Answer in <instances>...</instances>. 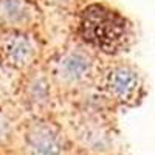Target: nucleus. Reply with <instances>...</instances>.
Here are the masks:
<instances>
[{
    "mask_svg": "<svg viewBox=\"0 0 155 155\" xmlns=\"http://www.w3.org/2000/svg\"><path fill=\"white\" fill-rule=\"evenodd\" d=\"M81 34L106 53H118L130 42V25L120 12L102 5L88 6L81 16Z\"/></svg>",
    "mask_w": 155,
    "mask_h": 155,
    "instance_id": "1",
    "label": "nucleus"
},
{
    "mask_svg": "<svg viewBox=\"0 0 155 155\" xmlns=\"http://www.w3.org/2000/svg\"><path fill=\"white\" fill-rule=\"evenodd\" d=\"M140 74L130 67H116L107 76L109 93L121 102L130 104L140 98L141 93Z\"/></svg>",
    "mask_w": 155,
    "mask_h": 155,
    "instance_id": "2",
    "label": "nucleus"
},
{
    "mask_svg": "<svg viewBox=\"0 0 155 155\" xmlns=\"http://www.w3.org/2000/svg\"><path fill=\"white\" fill-rule=\"evenodd\" d=\"M25 143L30 155H62L64 138L53 126L36 124L27 132Z\"/></svg>",
    "mask_w": 155,
    "mask_h": 155,
    "instance_id": "3",
    "label": "nucleus"
},
{
    "mask_svg": "<svg viewBox=\"0 0 155 155\" xmlns=\"http://www.w3.org/2000/svg\"><path fill=\"white\" fill-rule=\"evenodd\" d=\"M88 71V61L79 53L68 54L61 64V73L67 79H79Z\"/></svg>",
    "mask_w": 155,
    "mask_h": 155,
    "instance_id": "4",
    "label": "nucleus"
},
{
    "mask_svg": "<svg viewBox=\"0 0 155 155\" xmlns=\"http://www.w3.org/2000/svg\"><path fill=\"white\" fill-rule=\"evenodd\" d=\"M6 53H8V58L12 64H16V65H22L25 64L30 56H31V45L27 39L23 37H14L11 39L6 45Z\"/></svg>",
    "mask_w": 155,
    "mask_h": 155,
    "instance_id": "5",
    "label": "nucleus"
},
{
    "mask_svg": "<svg viewBox=\"0 0 155 155\" xmlns=\"http://www.w3.org/2000/svg\"><path fill=\"white\" fill-rule=\"evenodd\" d=\"M2 9V16L6 17L8 20H16L19 17H22V11H23V6L22 3H19L17 0H5L0 6Z\"/></svg>",
    "mask_w": 155,
    "mask_h": 155,
    "instance_id": "6",
    "label": "nucleus"
},
{
    "mask_svg": "<svg viewBox=\"0 0 155 155\" xmlns=\"http://www.w3.org/2000/svg\"><path fill=\"white\" fill-rule=\"evenodd\" d=\"M6 130H8V124L2 116H0V141L6 137Z\"/></svg>",
    "mask_w": 155,
    "mask_h": 155,
    "instance_id": "7",
    "label": "nucleus"
}]
</instances>
